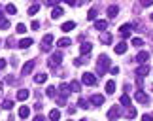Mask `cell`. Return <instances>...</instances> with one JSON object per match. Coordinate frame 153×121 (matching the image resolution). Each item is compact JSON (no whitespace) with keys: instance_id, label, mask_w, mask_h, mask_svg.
Wrapping results in <instances>:
<instances>
[{"instance_id":"6da1fadb","label":"cell","mask_w":153,"mask_h":121,"mask_svg":"<svg viewBox=\"0 0 153 121\" xmlns=\"http://www.w3.org/2000/svg\"><path fill=\"white\" fill-rule=\"evenodd\" d=\"M111 68V61H110V57L108 55H100L98 57V61H97V74H106Z\"/></svg>"},{"instance_id":"7a4b0ae2","label":"cell","mask_w":153,"mask_h":121,"mask_svg":"<svg viewBox=\"0 0 153 121\" xmlns=\"http://www.w3.org/2000/svg\"><path fill=\"white\" fill-rule=\"evenodd\" d=\"M97 76L95 74H91V72H85V74H81V83H85V85H89V87H93V85H97Z\"/></svg>"},{"instance_id":"3957f363","label":"cell","mask_w":153,"mask_h":121,"mask_svg":"<svg viewBox=\"0 0 153 121\" xmlns=\"http://www.w3.org/2000/svg\"><path fill=\"white\" fill-rule=\"evenodd\" d=\"M61 62H62V53L61 51H55V53L51 55V59L48 61V65H49V68H57Z\"/></svg>"},{"instance_id":"277c9868","label":"cell","mask_w":153,"mask_h":121,"mask_svg":"<svg viewBox=\"0 0 153 121\" xmlns=\"http://www.w3.org/2000/svg\"><path fill=\"white\" fill-rule=\"evenodd\" d=\"M42 51H51V48H53V36L51 34H45V36L42 38Z\"/></svg>"},{"instance_id":"5b68a950","label":"cell","mask_w":153,"mask_h":121,"mask_svg":"<svg viewBox=\"0 0 153 121\" xmlns=\"http://www.w3.org/2000/svg\"><path fill=\"white\" fill-rule=\"evenodd\" d=\"M119 116H121V108L119 106H111L110 110H108V119L110 121H115Z\"/></svg>"},{"instance_id":"8992f818","label":"cell","mask_w":153,"mask_h":121,"mask_svg":"<svg viewBox=\"0 0 153 121\" xmlns=\"http://www.w3.org/2000/svg\"><path fill=\"white\" fill-rule=\"evenodd\" d=\"M131 32H132V25H128V23H125V25H121V27H119V34H121V38H128V36H131Z\"/></svg>"},{"instance_id":"52a82bcc","label":"cell","mask_w":153,"mask_h":121,"mask_svg":"<svg viewBox=\"0 0 153 121\" xmlns=\"http://www.w3.org/2000/svg\"><path fill=\"white\" fill-rule=\"evenodd\" d=\"M134 99H136V102H140V104H148L149 102V97L144 93V91H136L134 93Z\"/></svg>"},{"instance_id":"ba28073f","label":"cell","mask_w":153,"mask_h":121,"mask_svg":"<svg viewBox=\"0 0 153 121\" xmlns=\"http://www.w3.org/2000/svg\"><path fill=\"white\" fill-rule=\"evenodd\" d=\"M91 51H93V45H91L89 42H83V44H81V45H79V53H81V57H85V55H89V53H91Z\"/></svg>"},{"instance_id":"9c48e42d","label":"cell","mask_w":153,"mask_h":121,"mask_svg":"<svg viewBox=\"0 0 153 121\" xmlns=\"http://www.w3.org/2000/svg\"><path fill=\"white\" fill-rule=\"evenodd\" d=\"M59 91H61V97H64V99H68L70 93H72V91H70V85H68V83H61V85H59Z\"/></svg>"},{"instance_id":"30bf717a","label":"cell","mask_w":153,"mask_h":121,"mask_svg":"<svg viewBox=\"0 0 153 121\" xmlns=\"http://www.w3.org/2000/svg\"><path fill=\"white\" fill-rule=\"evenodd\" d=\"M32 70H34V61H27L25 66H23V70H21V74H23V76H28Z\"/></svg>"},{"instance_id":"8fae6325","label":"cell","mask_w":153,"mask_h":121,"mask_svg":"<svg viewBox=\"0 0 153 121\" xmlns=\"http://www.w3.org/2000/svg\"><path fill=\"white\" fill-rule=\"evenodd\" d=\"M148 74H149V66L148 65H140L136 68V76L138 78H144V76H148Z\"/></svg>"},{"instance_id":"7c38bea8","label":"cell","mask_w":153,"mask_h":121,"mask_svg":"<svg viewBox=\"0 0 153 121\" xmlns=\"http://www.w3.org/2000/svg\"><path fill=\"white\" fill-rule=\"evenodd\" d=\"M89 102H91L93 106H102V104H104V97H102V95H93Z\"/></svg>"},{"instance_id":"4fadbf2b","label":"cell","mask_w":153,"mask_h":121,"mask_svg":"<svg viewBox=\"0 0 153 121\" xmlns=\"http://www.w3.org/2000/svg\"><path fill=\"white\" fill-rule=\"evenodd\" d=\"M95 28H97V30H100V32H104L106 28H108V21H106V19H98V21H95Z\"/></svg>"},{"instance_id":"5bb4252c","label":"cell","mask_w":153,"mask_h":121,"mask_svg":"<svg viewBox=\"0 0 153 121\" xmlns=\"http://www.w3.org/2000/svg\"><path fill=\"white\" fill-rule=\"evenodd\" d=\"M149 59V53L148 51H140V53L136 55V62H140V65H146V61Z\"/></svg>"},{"instance_id":"9a60e30c","label":"cell","mask_w":153,"mask_h":121,"mask_svg":"<svg viewBox=\"0 0 153 121\" xmlns=\"http://www.w3.org/2000/svg\"><path fill=\"white\" fill-rule=\"evenodd\" d=\"M74 28H76V23L74 21H66V23H62L61 30L62 32H70V30H74Z\"/></svg>"},{"instance_id":"2e32d148","label":"cell","mask_w":153,"mask_h":121,"mask_svg":"<svg viewBox=\"0 0 153 121\" xmlns=\"http://www.w3.org/2000/svg\"><path fill=\"white\" fill-rule=\"evenodd\" d=\"M61 15H64V10L61 8V6H55L53 11H51V17H53V19H59Z\"/></svg>"},{"instance_id":"e0dca14e","label":"cell","mask_w":153,"mask_h":121,"mask_svg":"<svg viewBox=\"0 0 153 121\" xmlns=\"http://www.w3.org/2000/svg\"><path fill=\"white\" fill-rule=\"evenodd\" d=\"M32 44H34V42H32V38H23V40H21V42L17 44V45H19L21 49H27V48H30Z\"/></svg>"},{"instance_id":"ac0fdd59","label":"cell","mask_w":153,"mask_h":121,"mask_svg":"<svg viewBox=\"0 0 153 121\" xmlns=\"http://www.w3.org/2000/svg\"><path fill=\"white\" fill-rule=\"evenodd\" d=\"M136 114H138L136 108H134V106H128L127 112H125V117H127V119H134V117H136Z\"/></svg>"},{"instance_id":"d6986e66","label":"cell","mask_w":153,"mask_h":121,"mask_svg":"<svg viewBox=\"0 0 153 121\" xmlns=\"http://www.w3.org/2000/svg\"><path fill=\"white\" fill-rule=\"evenodd\" d=\"M61 119V110H57V108H53L49 112V121H59Z\"/></svg>"},{"instance_id":"ffe728a7","label":"cell","mask_w":153,"mask_h":121,"mask_svg":"<svg viewBox=\"0 0 153 121\" xmlns=\"http://www.w3.org/2000/svg\"><path fill=\"white\" fill-rule=\"evenodd\" d=\"M115 53H117V55L127 53V44H125V42H119V44L115 45Z\"/></svg>"},{"instance_id":"44dd1931","label":"cell","mask_w":153,"mask_h":121,"mask_svg":"<svg viewBox=\"0 0 153 121\" xmlns=\"http://www.w3.org/2000/svg\"><path fill=\"white\" fill-rule=\"evenodd\" d=\"M28 95H30L28 89H19V91H17V100H27Z\"/></svg>"},{"instance_id":"7402d4cb","label":"cell","mask_w":153,"mask_h":121,"mask_svg":"<svg viewBox=\"0 0 153 121\" xmlns=\"http://www.w3.org/2000/svg\"><path fill=\"white\" fill-rule=\"evenodd\" d=\"M68 85H70V91H72V93H78V91L81 89V82H78V79H74V82H70Z\"/></svg>"},{"instance_id":"603a6c76","label":"cell","mask_w":153,"mask_h":121,"mask_svg":"<svg viewBox=\"0 0 153 121\" xmlns=\"http://www.w3.org/2000/svg\"><path fill=\"white\" fill-rule=\"evenodd\" d=\"M28 114H30V108H28V106H21V108H19V117H21V119H27Z\"/></svg>"},{"instance_id":"cb8c5ba5","label":"cell","mask_w":153,"mask_h":121,"mask_svg":"<svg viewBox=\"0 0 153 121\" xmlns=\"http://www.w3.org/2000/svg\"><path fill=\"white\" fill-rule=\"evenodd\" d=\"M114 91H115V82H114V79L106 82V93H108V95H111Z\"/></svg>"},{"instance_id":"d4e9b609","label":"cell","mask_w":153,"mask_h":121,"mask_svg":"<svg viewBox=\"0 0 153 121\" xmlns=\"http://www.w3.org/2000/svg\"><path fill=\"white\" fill-rule=\"evenodd\" d=\"M100 42L102 44H111V34L110 32H100Z\"/></svg>"},{"instance_id":"484cf974","label":"cell","mask_w":153,"mask_h":121,"mask_svg":"<svg viewBox=\"0 0 153 121\" xmlns=\"http://www.w3.org/2000/svg\"><path fill=\"white\" fill-rule=\"evenodd\" d=\"M119 102H121V104L125 106V108H128V106H131V97H128L127 93H123V95H121V100H119Z\"/></svg>"},{"instance_id":"4316f807","label":"cell","mask_w":153,"mask_h":121,"mask_svg":"<svg viewBox=\"0 0 153 121\" xmlns=\"http://www.w3.org/2000/svg\"><path fill=\"white\" fill-rule=\"evenodd\" d=\"M117 13H119V8H117V6H110L108 8V17L114 19V17H117Z\"/></svg>"},{"instance_id":"83f0119b","label":"cell","mask_w":153,"mask_h":121,"mask_svg":"<svg viewBox=\"0 0 153 121\" xmlns=\"http://www.w3.org/2000/svg\"><path fill=\"white\" fill-rule=\"evenodd\" d=\"M97 15H98V11L95 8H91L89 13H87V19H89V21H97Z\"/></svg>"},{"instance_id":"f1b7e54d","label":"cell","mask_w":153,"mask_h":121,"mask_svg":"<svg viewBox=\"0 0 153 121\" xmlns=\"http://www.w3.org/2000/svg\"><path fill=\"white\" fill-rule=\"evenodd\" d=\"M70 44H72V40H70V38H61V40H59V44H57V45H61V48H68Z\"/></svg>"},{"instance_id":"f546056e","label":"cell","mask_w":153,"mask_h":121,"mask_svg":"<svg viewBox=\"0 0 153 121\" xmlns=\"http://www.w3.org/2000/svg\"><path fill=\"white\" fill-rule=\"evenodd\" d=\"M45 79H48V76H45V74H36V76H34V82H36L38 85H40V83H44Z\"/></svg>"},{"instance_id":"4dcf8cb0","label":"cell","mask_w":153,"mask_h":121,"mask_svg":"<svg viewBox=\"0 0 153 121\" xmlns=\"http://www.w3.org/2000/svg\"><path fill=\"white\" fill-rule=\"evenodd\" d=\"M6 11H8L10 15H15V13H17V8H15V4H8V6H6Z\"/></svg>"},{"instance_id":"1f68e13d","label":"cell","mask_w":153,"mask_h":121,"mask_svg":"<svg viewBox=\"0 0 153 121\" xmlns=\"http://www.w3.org/2000/svg\"><path fill=\"white\" fill-rule=\"evenodd\" d=\"M45 95H48V97H51V99H53V97H55V95H57V89H55V87H53V85H49V87H48V89H45Z\"/></svg>"},{"instance_id":"d6a6232c","label":"cell","mask_w":153,"mask_h":121,"mask_svg":"<svg viewBox=\"0 0 153 121\" xmlns=\"http://www.w3.org/2000/svg\"><path fill=\"white\" fill-rule=\"evenodd\" d=\"M0 28H4V30H6V28H10V21L6 19V17H0Z\"/></svg>"},{"instance_id":"836d02e7","label":"cell","mask_w":153,"mask_h":121,"mask_svg":"<svg viewBox=\"0 0 153 121\" xmlns=\"http://www.w3.org/2000/svg\"><path fill=\"white\" fill-rule=\"evenodd\" d=\"M38 10H40V4H32L30 8H28V15H34V13H38Z\"/></svg>"},{"instance_id":"e575fe53","label":"cell","mask_w":153,"mask_h":121,"mask_svg":"<svg viewBox=\"0 0 153 121\" xmlns=\"http://www.w3.org/2000/svg\"><path fill=\"white\" fill-rule=\"evenodd\" d=\"M89 104H91V102H89V100H85V99H79V102H78V106H79V108H83V110H87V108H89Z\"/></svg>"},{"instance_id":"d590c367","label":"cell","mask_w":153,"mask_h":121,"mask_svg":"<svg viewBox=\"0 0 153 121\" xmlns=\"http://www.w3.org/2000/svg\"><path fill=\"white\" fill-rule=\"evenodd\" d=\"M132 45H134V48H142V45H144V40L142 38H132Z\"/></svg>"},{"instance_id":"8d00e7d4","label":"cell","mask_w":153,"mask_h":121,"mask_svg":"<svg viewBox=\"0 0 153 121\" xmlns=\"http://www.w3.org/2000/svg\"><path fill=\"white\" fill-rule=\"evenodd\" d=\"M2 108H4V110H11V108H13V100H4Z\"/></svg>"},{"instance_id":"74e56055","label":"cell","mask_w":153,"mask_h":121,"mask_svg":"<svg viewBox=\"0 0 153 121\" xmlns=\"http://www.w3.org/2000/svg\"><path fill=\"white\" fill-rule=\"evenodd\" d=\"M85 57H78V59H74V66H81V65H85Z\"/></svg>"},{"instance_id":"f35d334b","label":"cell","mask_w":153,"mask_h":121,"mask_svg":"<svg viewBox=\"0 0 153 121\" xmlns=\"http://www.w3.org/2000/svg\"><path fill=\"white\" fill-rule=\"evenodd\" d=\"M13 44H15V38L13 36H8V38H6V48H13Z\"/></svg>"},{"instance_id":"ab89813d","label":"cell","mask_w":153,"mask_h":121,"mask_svg":"<svg viewBox=\"0 0 153 121\" xmlns=\"http://www.w3.org/2000/svg\"><path fill=\"white\" fill-rule=\"evenodd\" d=\"M87 2H89V0H70V6H83Z\"/></svg>"},{"instance_id":"60d3db41","label":"cell","mask_w":153,"mask_h":121,"mask_svg":"<svg viewBox=\"0 0 153 121\" xmlns=\"http://www.w3.org/2000/svg\"><path fill=\"white\" fill-rule=\"evenodd\" d=\"M15 32H19V34H25V32H27V27L23 25V23H19V25H17V28H15Z\"/></svg>"},{"instance_id":"b9f144b4","label":"cell","mask_w":153,"mask_h":121,"mask_svg":"<svg viewBox=\"0 0 153 121\" xmlns=\"http://www.w3.org/2000/svg\"><path fill=\"white\" fill-rule=\"evenodd\" d=\"M140 6L142 8H149V6H153V0H140Z\"/></svg>"},{"instance_id":"7bdbcfd3","label":"cell","mask_w":153,"mask_h":121,"mask_svg":"<svg viewBox=\"0 0 153 121\" xmlns=\"http://www.w3.org/2000/svg\"><path fill=\"white\" fill-rule=\"evenodd\" d=\"M57 102H59V106H64L66 104V99L64 97H57Z\"/></svg>"},{"instance_id":"ee69618b","label":"cell","mask_w":153,"mask_h":121,"mask_svg":"<svg viewBox=\"0 0 153 121\" xmlns=\"http://www.w3.org/2000/svg\"><path fill=\"white\" fill-rule=\"evenodd\" d=\"M142 121H153V116H149V114H144V116H142Z\"/></svg>"},{"instance_id":"f6af8a7d","label":"cell","mask_w":153,"mask_h":121,"mask_svg":"<svg viewBox=\"0 0 153 121\" xmlns=\"http://www.w3.org/2000/svg\"><path fill=\"white\" fill-rule=\"evenodd\" d=\"M57 2H59V0H45V4H48V6H57Z\"/></svg>"},{"instance_id":"bcb514c9","label":"cell","mask_w":153,"mask_h":121,"mask_svg":"<svg viewBox=\"0 0 153 121\" xmlns=\"http://www.w3.org/2000/svg\"><path fill=\"white\" fill-rule=\"evenodd\" d=\"M110 72H111V74H119V68H117V66H111Z\"/></svg>"},{"instance_id":"7dc6e473","label":"cell","mask_w":153,"mask_h":121,"mask_svg":"<svg viewBox=\"0 0 153 121\" xmlns=\"http://www.w3.org/2000/svg\"><path fill=\"white\" fill-rule=\"evenodd\" d=\"M6 68V59H0V70H4Z\"/></svg>"},{"instance_id":"c3c4849f","label":"cell","mask_w":153,"mask_h":121,"mask_svg":"<svg viewBox=\"0 0 153 121\" xmlns=\"http://www.w3.org/2000/svg\"><path fill=\"white\" fill-rule=\"evenodd\" d=\"M34 121H45V117H44V116H40V114H38V116L34 117Z\"/></svg>"},{"instance_id":"681fc988","label":"cell","mask_w":153,"mask_h":121,"mask_svg":"<svg viewBox=\"0 0 153 121\" xmlns=\"http://www.w3.org/2000/svg\"><path fill=\"white\" fill-rule=\"evenodd\" d=\"M32 28H34V30H36V28H40V23H38V21H32Z\"/></svg>"},{"instance_id":"f907efd6","label":"cell","mask_w":153,"mask_h":121,"mask_svg":"<svg viewBox=\"0 0 153 121\" xmlns=\"http://www.w3.org/2000/svg\"><path fill=\"white\" fill-rule=\"evenodd\" d=\"M11 65L17 66V65H19V59H15V57H13V59H11Z\"/></svg>"},{"instance_id":"816d5d0a","label":"cell","mask_w":153,"mask_h":121,"mask_svg":"<svg viewBox=\"0 0 153 121\" xmlns=\"http://www.w3.org/2000/svg\"><path fill=\"white\" fill-rule=\"evenodd\" d=\"M2 91H4V85H2V83H0V95H2Z\"/></svg>"},{"instance_id":"f5cc1de1","label":"cell","mask_w":153,"mask_h":121,"mask_svg":"<svg viewBox=\"0 0 153 121\" xmlns=\"http://www.w3.org/2000/svg\"><path fill=\"white\" fill-rule=\"evenodd\" d=\"M64 2H66V4H70V0H64Z\"/></svg>"},{"instance_id":"db71d44e","label":"cell","mask_w":153,"mask_h":121,"mask_svg":"<svg viewBox=\"0 0 153 121\" xmlns=\"http://www.w3.org/2000/svg\"><path fill=\"white\" fill-rule=\"evenodd\" d=\"M79 121H87V119H79Z\"/></svg>"},{"instance_id":"11a10c76","label":"cell","mask_w":153,"mask_h":121,"mask_svg":"<svg viewBox=\"0 0 153 121\" xmlns=\"http://www.w3.org/2000/svg\"><path fill=\"white\" fill-rule=\"evenodd\" d=\"M151 21H153V13H151Z\"/></svg>"},{"instance_id":"9f6ffc18","label":"cell","mask_w":153,"mask_h":121,"mask_svg":"<svg viewBox=\"0 0 153 121\" xmlns=\"http://www.w3.org/2000/svg\"><path fill=\"white\" fill-rule=\"evenodd\" d=\"M151 116H153V114H151Z\"/></svg>"}]
</instances>
